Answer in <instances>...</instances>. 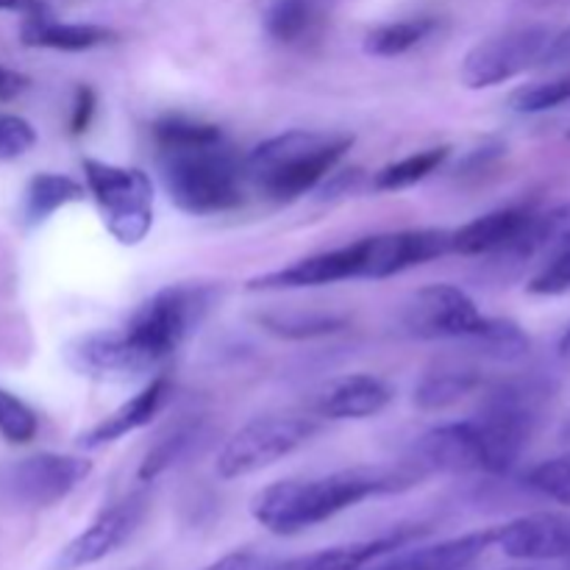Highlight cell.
Returning <instances> with one entry per match:
<instances>
[{
  "label": "cell",
  "instance_id": "obj_8",
  "mask_svg": "<svg viewBox=\"0 0 570 570\" xmlns=\"http://www.w3.org/2000/svg\"><path fill=\"white\" fill-rule=\"evenodd\" d=\"M551 31L546 26H523L473 45L460 67V81L468 89H490L512 81L538 67Z\"/></svg>",
  "mask_w": 570,
  "mask_h": 570
},
{
  "label": "cell",
  "instance_id": "obj_33",
  "mask_svg": "<svg viewBox=\"0 0 570 570\" xmlns=\"http://www.w3.org/2000/svg\"><path fill=\"white\" fill-rule=\"evenodd\" d=\"M37 145V128L20 115H0V161H14Z\"/></svg>",
  "mask_w": 570,
  "mask_h": 570
},
{
  "label": "cell",
  "instance_id": "obj_24",
  "mask_svg": "<svg viewBox=\"0 0 570 570\" xmlns=\"http://www.w3.org/2000/svg\"><path fill=\"white\" fill-rule=\"evenodd\" d=\"M200 438H204L200 423H184V426H176L170 434H165V438L145 454V460L139 462V482L150 484L154 479H159L161 473H167L170 468H176L178 462L187 460V456L198 449Z\"/></svg>",
  "mask_w": 570,
  "mask_h": 570
},
{
  "label": "cell",
  "instance_id": "obj_38",
  "mask_svg": "<svg viewBox=\"0 0 570 570\" xmlns=\"http://www.w3.org/2000/svg\"><path fill=\"white\" fill-rule=\"evenodd\" d=\"M0 11H14L26 20V17L48 14V6H45V0H0Z\"/></svg>",
  "mask_w": 570,
  "mask_h": 570
},
{
  "label": "cell",
  "instance_id": "obj_17",
  "mask_svg": "<svg viewBox=\"0 0 570 570\" xmlns=\"http://www.w3.org/2000/svg\"><path fill=\"white\" fill-rule=\"evenodd\" d=\"M170 395H173L170 379L167 376L150 379V382L145 384L137 395H131L126 404H120L115 412L100 417L92 429H87V432L78 438V445L87 451H98L104 449V445H111L117 443V440L128 438V434L139 432V429L150 426L154 417L167 406Z\"/></svg>",
  "mask_w": 570,
  "mask_h": 570
},
{
  "label": "cell",
  "instance_id": "obj_18",
  "mask_svg": "<svg viewBox=\"0 0 570 570\" xmlns=\"http://www.w3.org/2000/svg\"><path fill=\"white\" fill-rule=\"evenodd\" d=\"M393 401V390L387 382L371 373H348L317 393L315 412L326 421H367L387 410Z\"/></svg>",
  "mask_w": 570,
  "mask_h": 570
},
{
  "label": "cell",
  "instance_id": "obj_30",
  "mask_svg": "<svg viewBox=\"0 0 570 570\" xmlns=\"http://www.w3.org/2000/svg\"><path fill=\"white\" fill-rule=\"evenodd\" d=\"M39 432V417L20 395L0 387V438L11 445H28Z\"/></svg>",
  "mask_w": 570,
  "mask_h": 570
},
{
  "label": "cell",
  "instance_id": "obj_14",
  "mask_svg": "<svg viewBox=\"0 0 570 570\" xmlns=\"http://www.w3.org/2000/svg\"><path fill=\"white\" fill-rule=\"evenodd\" d=\"M417 460L423 471L488 473V454L476 417L429 429L417 440Z\"/></svg>",
  "mask_w": 570,
  "mask_h": 570
},
{
  "label": "cell",
  "instance_id": "obj_41",
  "mask_svg": "<svg viewBox=\"0 0 570 570\" xmlns=\"http://www.w3.org/2000/svg\"><path fill=\"white\" fill-rule=\"evenodd\" d=\"M507 570H540V568H507Z\"/></svg>",
  "mask_w": 570,
  "mask_h": 570
},
{
  "label": "cell",
  "instance_id": "obj_31",
  "mask_svg": "<svg viewBox=\"0 0 570 570\" xmlns=\"http://www.w3.org/2000/svg\"><path fill=\"white\" fill-rule=\"evenodd\" d=\"M554 250H551L549 262L529 278V293L540 295V298H554V295L570 293V239L557 237Z\"/></svg>",
  "mask_w": 570,
  "mask_h": 570
},
{
  "label": "cell",
  "instance_id": "obj_3",
  "mask_svg": "<svg viewBox=\"0 0 570 570\" xmlns=\"http://www.w3.org/2000/svg\"><path fill=\"white\" fill-rule=\"evenodd\" d=\"M159 178L176 209L193 217L223 215L245 200V161L228 148L226 137L217 142L161 150Z\"/></svg>",
  "mask_w": 570,
  "mask_h": 570
},
{
  "label": "cell",
  "instance_id": "obj_25",
  "mask_svg": "<svg viewBox=\"0 0 570 570\" xmlns=\"http://www.w3.org/2000/svg\"><path fill=\"white\" fill-rule=\"evenodd\" d=\"M479 376L468 371H438L426 373L415 387V406L423 412H440L460 404L465 395L476 390Z\"/></svg>",
  "mask_w": 570,
  "mask_h": 570
},
{
  "label": "cell",
  "instance_id": "obj_13",
  "mask_svg": "<svg viewBox=\"0 0 570 570\" xmlns=\"http://www.w3.org/2000/svg\"><path fill=\"white\" fill-rule=\"evenodd\" d=\"M362 278V243L343 245L334 250H321L306 259L293 262L278 271H267L254 276L245 289L248 293H287V289H315L332 287V284Z\"/></svg>",
  "mask_w": 570,
  "mask_h": 570
},
{
  "label": "cell",
  "instance_id": "obj_4",
  "mask_svg": "<svg viewBox=\"0 0 570 570\" xmlns=\"http://www.w3.org/2000/svg\"><path fill=\"white\" fill-rule=\"evenodd\" d=\"M215 301L217 287L212 284H167L150 295L122 328L150 360L161 365L187 343L189 334L198 332Z\"/></svg>",
  "mask_w": 570,
  "mask_h": 570
},
{
  "label": "cell",
  "instance_id": "obj_39",
  "mask_svg": "<svg viewBox=\"0 0 570 570\" xmlns=\"http://www.w3.org/2000/svg\"><path fill=\"white\" fill-rule=\"evenodd\" d=\"M557 351H560L562 360H570V326H568V332L562 334V340H560V345H557Z\"/></svg>",
  "mask_w": 570,
  "mask_h": 570
},
{
  "label": "cell",
  "instance_id": "obj_36",
  "mask_svg": "<svg viewBox=\"0 0 570 570\" xmlns=\"http://www.w3.org/2000/svg\"><path fill=\"white\" fill-rule=\"evenodd\" d=\"M204 570H265V560L254 551H232V554L220 557Z\"/></svg>",
  "mask_w": 570,
  "mask_h": 570
},
{
  "label": "cell",
  "instance_id": "obj_26",
  "mask_svg": "<svg viewBox=\"0 0 570 570\" xmlns=\"http://www.w3.org/2000/svg\"><path fill=\"white\" fill-rule=\"evenodd\" d=\"M468 343L484 354L488 360L495 362H518L529 354V337L515 321H507V317H488V323L482 326V332L476 337H471Z\"/></svg>",
  "mask_w": 570,
  "mask_h": 570
},
{
  "label": "cell",
  "instance_id": "obj_2",
  "mask_svg": "<svg viewBox=\"0 0 570 570\" xmlns=\"http://www.w3.org/2000/svg\"><path fill=\"white\" fill-rule=\"evenodd\" d=\"M351 145H354L351 134L293 128L250 150L245 159V178L265 198L276 204H293L332 176Z\"/></svg>",
  "mask_w": 570,
  "mask_h": 570
},
{
  "label": "cell",
  "instance_id": "obj_27",
  "mask_svg": "<svg viewBox=\"0 0 570 570\" xmlns=\"http://www.w3.org/2000/svg\"><path fill=\"white\" fill-rule=\"evenodd\" d=\"M259 323L265 332L282 340H315L345 328L343 315H323V312H309V315H304V312H287V315L267 312V315H259Z\"/></svg>",
  "mask_w": 570,
  "mask_h": 570
},
{
  "label": "cell",
  "instance_id": "obj_20",
  "mask_svg": "<svg viewBox=\"0 0 570 570\" xmlns=\"http://www.w3.org/2000/svg\"><path fill=\"white\" fill-rule=\"evenodd\" d=\"M337 0H271L265 9V31L282 45L309 39L326 20Z\"/></svg>",
  "mask_w": 570,
  "mask_h": 570
},
{
  "label": "cell",
  "instance_id": "obj_6",
  "mask_svg": "<svg viewBox=\"0 0 570 570\" xmlns=\"http://www.w3.org/2000/svg\"><path fill=\"white\" fill-rule=\"evenodd\" d=\"M317 417L301 415H265L245 423L232 440L220 449L215 462L217 476L232 482V479L254 476V473L273 468L276 462L287 460L295 451L321 434Z\"/></svg>",
  "mask_w": 570,
  "mask_h": 570
},
{
  "label": "cell",
  "instance_id": "obj_34",
  "mask_svg": "<svg viewBox=\"0 0 570 570\" xmlns=\"http://www.w3.org/2000/svg\"><path fill=\"white\" fill-rule=\"evenodd\" d=\"M95 109H98V95H95V89L87 87V83L76 87L70 109V134H76V137L87 134L89 126H92Z\"/></svg>",
  "mask_w": 570,
  "mask_h": 570
},
{
  "label": "cell",
  "instance_id": "obj_16",
  "mask_svg": "<svg viewBox=\"0 0 570 570\" xmlns=\"http://www.w3.org/2000/svg\"><path fill=\"white\" fill-rule=\"evenodd\" d=\"M426 527H399L371 540H356V543L334 546V549H323L309 557L282 562V566H273L271 570H362L384 560V557L395 554V551L406 549V546L426 538Z\"/></svg>",
  "mask_w": 570,
  "mask_h": 570
},
{
  "label": "cell",
  "instance_id": "obj_9",
  "mask_svg": "<svg viewBox=\"0 0 570 570\" xmlns=\"http://www.w3.org/2000/svg\"><path fill=\"white\" fill-rule=\"evenodd\" d=\"M148 493H131L126 499L109 504L106 510H100L95 515V521L87 529H81L56 554L50 570H83L89 566H98L106 557L117 554L122 546L131 543V538L139 532L145 518H148Z\"/></svg>",
  "mask_w": 570,
  "mask_h": 570
},
{
  "label": "cell",
  "instance_id": "obj_21",
  "mask_svg": "<svg viewBox=\"0 0 570 570\" xmlns=\"http://www.w3.org/2000/svg\"><path fill=\"white\" fill-rule=\"evenodd\" d=\"M87 198V187L61 173H37L22 193V220L26 226H39L65 206Z\"/></svg>",
  "mask_w": 570,
  "mask_h": 570
},
{
  "label": "cell",
  "instance_id": "obj_40",
  "mask_svg": "<svg viewBox=\"0 0 570 570\" xmlns=\"http://www.w3.org/2000/svg\"><path fill=\"white\" fill-rule=\"evenodd\" d=\"M562 440H566V443H570V417L566 421V426H562Z\"/></svg>",
  "mask_w": 570,
  "mask_h": 570
},
{
  "label": "cell",
  "instance_id": "obj_28",
  "mask_svg": "<svg viewBox=\"0 0 570 570\" xmlns=\"http://www.w3.org/2000/svg\"><path fill=\"white\" fill-rule=\"evenodd\" d=\"M159 150H173V148H189V145H206L223 139L220 126L215 122L195 120L187 115H165L154 122L150 128Z\"/></svg>",
  "mask_w": 570,
  "mask_h": 570
},
{
  "label": "cell",
  "instance_id": "obj_5",
  "mask_svg": "<svg viewBox=\"0 0 570 570\" xmlns=\"http://www.w3.org/2000/svg\"><path fill=\"white\" fill-rule=\"evenodd\" d=\"M83 187L120 245H139L154 228V184L139 167L83 159Z\"/></svg>",
  "mask_w": 570,
  "mask_h": 570
},
{
  "label": "cell",
  "instance_id": "obj_35",
  "mask_svg": "<svg viewBox=\"0 0 570 570\" xmlns=\"http://www.w3.org/2000/svg\"><path fill=\"white\" fill-rule=\"evenodd\" d=\"M538 67L540 70H551V72H570V26L562 28L560 33H551Z\"/></svg>",
  "mask_w": 570,
  "mask_h": 570
},
{
  "label": "cell",
  "instance_id": "obj_19",
  "mask_svg": "<svg viewBox=\"0 0 570 570\" xmlns=\"http://www.w3.org/2000/svg\"><path fill=\"white\" fill-rule=\"evenodd\" d=\"M117 33L95 22H59L50 14L26 17L20 28V42L26 48L61 50V53H83V50L100 48L115 42Z\"/></svg>",
  "mask_w": 570,
  "mask_h": 570
},
{
  "label": "cell",
  "instance_id": "obj_7",
  "mask_svg": "<svg viewBox=\"0 0 570 570\" xmlns=\"http://www.w3.org/2000/svg\"><path fill=\"white\" fill-rule=\"evenodd\" d=\"M92 473V462L70 454L26 456L0 468V501L14 510H50L76 493Z\"/></svg>",
  "mask_w": 570,
  "mask_h": 570
},
{
  "label": "cell",
  "instance_id": "obj_11",
  "mask_svg": "<svg viewBox=\"0 0 570 570\" xmlns=\"http://www.w3.org/2000/svg\"><path fill=\"white\" fill-rule=\"evenodd\" d=\"M67 367L78 376L92 382H126V379L148 376L159 367L137 343L126 334V328H100L70 340L61 351Z\"/></svg>",
  "mask_w": 570,
  "mask_h": 570
},
{
  "label": "cell",
  "instance_id": "obj_32",
  "mask_svg": "<svg viewBox=\"0 0 570 570\" xmlns=\"http://www.w3.org/2000/svg\"><path fill=\"white\" fill-rule=\"evenodd\" d=\"M527 484L554 504L570 507V454L551 456L534 465L527 473Z\"/></svg>",
  "mask_w": 570,
  "mask_h": 570
},
{
  "label": "cell",
  "instance_id": "obj_29",
  "mask_svg": "<svg viewBox=\"0 0 570 570\" xmlns=\"http://www.w3.org/2000/svg\"><path fill=\"white\" fill-rule=\"evenodd\" d=\"M566 104H570V72H557L543 81L523 83L510 95V109L518 115H543Z\"/></svg>",
  "mask_w": 570,
  "mask_h": 570
},
{
  "label": "cell",
  "instance_id": "obj_10",
  "mask_svg": "<svg viewBox=\"0 0 570 570\" xmlns=\"http://www.w3.org/2000/svg\"><path fill=\"white\" fill-rule=\"evenodd\" d=\"M488 315L476 301L454 284H429L410 298L404 309V326L421 340H462L468 343L482 332Z\"/></svg>",
  "mask_w": 570,
  "mask_h": 570
},
{
  "label": "cell",
  "instance_id": "obj_37",
  "mask_svg": "<svg viewBox=\"0 0 570 570\" xmlns=\"http://www.w3.org/2000/svg\"><path fill=\"white\" fill-rule=\"evenodd\" d=\"M31 87V78L0 65V104H11Z\"/></svg>",
  "mask_w": 570,
  "mask_h": 570
},
{
  "label": "cell",
  "instance_id": "obj_15",
  "mask_svg": "<svg viewBox=\"0 0 570 570\" xmlns=\"http://www.w3.org/2000/svg\"><path fill=\"white\" fill-rule=\"evenodd\" d=\"M495 546L510 560L549 562L570 557V518L538 512L495 527Z\"/></svg>",
  "mask_w": 570,
  "mask_h": 570
},
{
  "label": "cell",
  "instance_id": "obj_1",
  "mask_svg": "<svg viewBox=\"0 0 570 570\" xmlns=\"http://www.w3.org/2000/svg\"><path fill=\"white\" fill-rule=\"evenodd\" d=\"M421 465H376L348 468L315 479H284L259 490L250 501V515L278 538L315 529L340 512L360 507L379 495H395L415 488L423 479Z\"/></svg>",
  "mask_w": 570,
  "mask_h": 570
},
{
  "label": "cell",
  "instance_id": "obj_22",
  "mask_svg": "<svg viewBox=\"0 0 570 570\" xmlns=\"http://www.w3.org/2000/svg\"><path fill=\"white\" fill-rule=\"evenodd\" d=\"M438 31V20L434 17H410V20L382 22V26L371 28L365 33V53L376 56V59H395V56L410 53L421 42H426L432 33Z\"/></svg>",
  "mask_w": 570,
  "mask_h": 570
},
{
  "label": "cell",
  "instance_id": "obj_23",
  "mask_svg": "<svg viewBox=\"0 0 570 570\" xmlns=\"http://www.w3.org/2000/svg\"><path fill=\"white\" fill-rule=\"evenodd\" d=\"M449 156V145H434V148L415 150V154L404 156V159L384 165L382 170L373 176L371 187L376 189V193H401V189H410L415 187V184L426 181L432 173H438Z\"/></svg>",
  "mask_w": 570,
  "mask_h": 570
},
{
  "label": "cell",
  "instance_id": "obj_12",
  "mask_svg": "<svg viewBox=\"0 0 570 570\" xmlns=\"http://www.w3.org/2000/svg\"><path fill=\"white\" fill-rule=\"evenodd\" d=\"M362 243V278L384 282L451 254V228H404Z\"/></svg>",
  "mask_w": 570,
  "mask_h": 570
}]
</instances>
